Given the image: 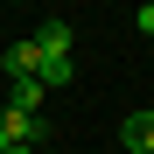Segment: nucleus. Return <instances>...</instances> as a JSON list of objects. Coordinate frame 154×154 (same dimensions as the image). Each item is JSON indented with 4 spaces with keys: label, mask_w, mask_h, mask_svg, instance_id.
Segmentation results:
<instances>
[{
    "label": "nucleus",
    "mask_w": 154,
    "mask_h": 154,
    "mask_svg": "<svg viewBox=\"0 0 154 154\" xmlns=\"http://www.w3.org/2000/svg\"><path fill=\"white\" fill-rule=\"evenodd\" d=\"M0 147H42V119L14 112V105H0Z\"/></svg>",
    "instance_id": "f257e3e1"
},
{
    "label": "nucleus",
    "mask_w": 154,
    "mask_h": 154,
    "mask_svg": "<svg viewBox=\"0 0 154 154\" xmlns=\"http://www.w3.org/2000/svg\"><path fill=\"white\" fill-rule=\"evenodd\" d=\"M0 70H7L14 84H21V77H35V70H42V49H35V35H28V42H14L7 56H0Z\"/></svg>",
    "instance_id": "f03ea898"
},
{
    "label": "nucleus",
    "mask_w": 154,
    "mask_h": 154,
    "mask_svg": "<svg viewBox=\"0 0 154 154\" xmlns=\"http://www.w3.org/2000/svg\"><path fill=\"white\" fill-rule=\"evenodd\" d=\"M119 140H126V154H154V112H126Z\"/></svg>",
    "instance_id": "7ed1b4c3"
},
{
    "label": "nucleus",
    "mask_w": 154,
    "mask_h": 154,
    "mask_svg": "<svg viewBox=\"0 0 154 154\" xmlns=\"http://www.w3.org/2000/svg\"><path fill=\"white\" fill-rule=\"evenodd\" d=\"M70 42H77L70 21H42V28H35V49H42V56H70Z\"/></svg>",
    "instance_id": "20e7f679"
},
{
    "label": "nucleus",
    "mask_w": 154,
    "mask_h": 154,
    "mask_svg": "<svg viewBox=\"0 0 154 154\" xmlns=\"http://www.w3.org/2000/svg\"><path fill=\"white\" fill-rule=\"evenodd\" d=\"M70 77H77V63H70V56H42V70H35V84H42V91H63Z\"/></svg>",
    "instance_id": "39448f33"
},
{
    "label": "nucleus",
    "mask_w": 154,
    "mask_h": 154,
    "mask_svg": "<svg viewBox=\"0 0 154 154\" xmlns=\"http://www.w3.org/2000/svg\"><path fill=\"white\" fill-rule=\"evenodd\" d=\"M42 98H49V91L35 84V77H21V84H7V105H14V112H28V119H35V105H42Z\"/></svg>",
    "instance_id": "423d86ee"
},
{
    "label": "nucleus",
    "mask_w": 154,
    "mask_h": 154,
    "mask_svg": "<svg viewBox=\"0 0 154 154\" xmlns=\"http://www.w3.org/2000/svg\"><path fill=\"white\" fill-rule=\"evenodd\" d=\"M133 28H140V35H154V0H147V7L133 14Z\"/></svg>",
    "instance_id": "0eeeda50"
},
{
    "label": "nucleus",
    "mask_w": 154,
    "mask_h": 154,
    "mask_svg": "<svg viewBox=\"0 0 154 154\" xmlns=\"http://www.w3.org/2000/svg\"><path fill=\"white\" fill-rule=\"evenodd\" d=\"M0 154H42V147H0Z\"/></svg>",
    "instance_id": "6e6552de"
},
{
    "label": "nucleus",
    "mask_w": 154,
    "mask_h": 154,
    "mask_svg": "<svg viewBox=\"0 0 154 154\" xmlns=\"http://www.w3.org/2000/svg\"><path fill=\"white\" fill-rule=\"evenodd\" d=\"M42 154H56V147H42Z\"/></svg>",
    "instance_id": "1a4fd4ad"
}]
</instances>
